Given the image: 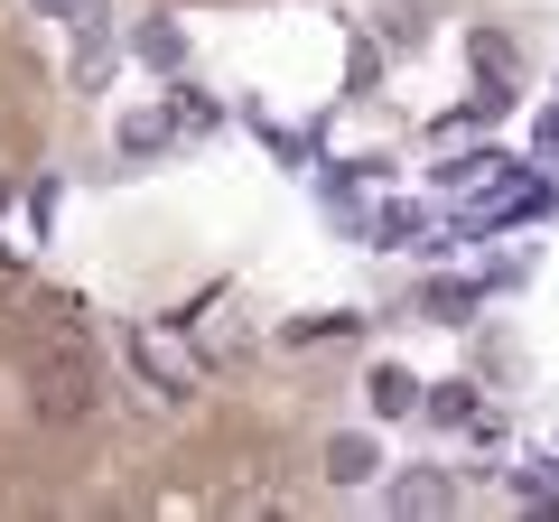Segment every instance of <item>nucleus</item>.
Returning <instances> with one entry per match:
<instances>
[{"label": "nucleus", "mask_w": 559, "mask_h": 522, "mask_svg": "<svg viewBox=\"0 0 559 522\" xmlns=\"http://www.w3.org/2000/svg\"><path fill=\"white\" fill-rule=\"evenodd\" d=\"M448 503H457V476H448V466H401L392 476V513H448Z\"/></svg>", "instance_id": "2"}, {"label": "nucleus", "mask_w": 559, "mask_h": 522, "mask_svg": "<svg viewBox=\"0 0 559 522\" xmlns=\"http://www.w3.org/2000/svg\"><path fill=\"white\" fill-rule=\"evenodd\" d=\"M466 47H476V66H485V75H503V66H513V47H503L495 28H476V38H466Z\"/></svg>", "instance_id": "8"}, {"label": "nucleus", "mask_w": 559, "mask_h": 522, "mask_svg": "<svg viewBox=\"0 0 559 522\" xmlns=\"http://www.w3.org/2000/svg\"><path fill=\"white\" fill-rule=\"evenodd\" d=\"M131 57L168 75V66H187V38H178V28H140V38H131Z\"/></svg>", "instance_id": "6"}, {"label": "nucleus", "mask_w": 559, "mask_h": 522, "mask_svg": "<svg viewBox=\"0 0 559 522\" xmlns=\"http://www.w3.org/2000/svg\"><path fill=\"white\" fill-rule=\"evenodd\" d=\"M131 364H140V382H159V402H187V392H197V373H187L168 345H150V336H131Z\"/></svg>", "instance_id": "3"}, {"label": "nucleus", "mask_w": 559, "mask_h": 522, "mask_svg": "<svg viewBox=\"0 0 559 522\" xmlns=\"http://www.w3.org/2000/svg\"><path fill=\"white\" fill-rule=\"evenodd\" d=\"M373 439H336V448H326V476H336V485H373Z\"/></svg>", "instance_id": "5"}, {"label": "nucleus", "mask_w": 559, "mask_h": 522, "mask_svg": "<svg viewBox=\"0 0 559 522\" xmlns=\"http://www.w3.org/2000/svg\"><path fill=\"white\" fill-rule=\"evenodd\" d=\"M429 420H448V429H476V402H466V392H457V382H448V392H439V402H429Z\"/></svg>", "instance_id": "7"}, {"label": "nucleus", "mask_w": 559, "mask_h": 522, "mask_svg": "<svg viewBox=\"0 0 559 522\" xmlns=\"http://www.w3.org/2000/svg\"><path fill=\"white\" fill-rule=\"evenodd\" d=\"M28 402H38V420H47V429L94 420V364H84V345H57V355H38V373H28Z\"/></svg>", "instance_id": "1"}, {"label": "nucleus", "mask_w": 559, "mask_h": 522, "mask_svg": "<svg viewBox=\"0 0 559 522\" xmlns=\"http://www.w3.org/2000/svg\"><path fill=\"white\" fill-rule=\"evenodd\" d=\"M364 392H373V420H411V411H419V382L401 373V364H373Z\"/></svg>", "instance_id": "4"}]
</instances>
